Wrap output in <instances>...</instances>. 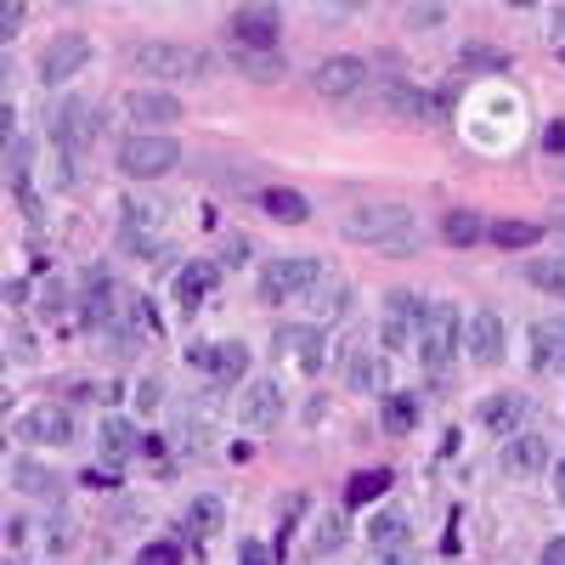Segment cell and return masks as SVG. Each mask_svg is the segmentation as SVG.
Instances as JSON below:
<instances>
[{
    "instance_id": "1",
    "label": "cell",
    "mask_w": 565,
    "mask_h": 565,
    "mask_svg": "<svg viewBox=\"0 0 565 565\" xmlns=\"http://www.w3.org/2000/svg\"><path fill=\"white\" fill-rule=\"evenodd\" d=\"M130 63L153 85H181V79H210L215 74V57L199 52V45H186V40H148L130 52Z\"/></svg>"
},
{
    "instance_id": "2",
    "label": "cell",
    "mask_w": 565,
    "mask_h": 565,
    "mask_svg": "<svg viewBox=\"0 0 565 565\" xmlns=\"http://www.w3.org/2000/svg\"><path fill=\"white\" fill-rule=\"evenodd\" d=\"M340 232L367 249H413V210L407 204H356Z\"/></svg>"
},
{
    "instance_id": "3",
    "label": "cell",
    "mask_w": 565,
    "mask_h": 565,
    "mask_svg": "<svg viewBox=\"0 0 565 565\" xmlns=\"http://www.w3.org/2000/svg\"><path fill=\"white\" fill-rule=\"evenodd\" d=\"M328 271H322V260H311V255H277V260H266L260 266V300L266 306H295V300H306L317 282H322Z\"/></svg>"
},
{
    "instance_id": "4",
    "label": "cell",
    "mask_w": 565,
    "mask_h": 565,
    "mask_svg": "<svg viewBox=\"0 0 565 565\" xmlns=\"http://www.w3.org/2000/svg\"><path fill=\"white\" fill-rule=\"evenodd\" d=\"M175 164H181V141H175V136H148V130H136L125 148H119V175H130V181L170 175Z\"/></svg>"
},
{
    "instance_id": "5",
    "label": "cell",
    "mask_w": 565,
    "mask_h": 565,
    "mask_svg": "<svg viewBox=\"0 0 565 565\" xmlns=\"http://www.w3.org/2000/svg\"><path fill=\"white\" fill-rule=\"evenodd\" d=\"M458 356V306L447 300H430V311H424V328H418V362L430 373H447Z\"/></svg>"
},
{
    "instance_id": "6",
    "label": "cell",
    "mask_w": 565,
    "mask_h": 565,
    "mask_svg": "<svg viewBox=\"0 0 565 565\" xmlns=\"http://www.w3.org/2000/svg\"><path fill=\"white\" fill-rule=\"evenodd\" d=\"M90 57H97V45H90V34H79V29H68V34H57L52 45L40 52V63H34V74H40V85H68Z\"/></svg>"
},
{
    "instance_id": "7",
    "label": "cell",
    "mask_w": 565,
    "mask_h": 565,
    "mask_svg": "<svg viewBox=\"0 0 565 565\" xmlns=\"http://www.w3.org/2000/svg\"><path fill=\"white\" fill-rule=\"evenodd\" d=\"M226 40H232V52L271 57V52H277V40H282V18H277L271 7H244V12H232Z\"/></svg>"
},
{
    "instance_id": "8",
    "label": "cell",
    "mask_w": 565,
    "mask_h": 565,
    "mask_svg": "<svg viewBox=\"0 0 565 565\" xmlns=\"http://www.w3.org/2000/svg\"><path fill=\"white\" fill-rule=\"evenodd\" d=\"M12 436L29 441V447H74V418H68V407H57V402H40V407H29V413L12 424Z\"/></svg>"
},
{
    "instance_id": "9",
    "label": "cell",
    "mask_w": 565,
    "mask_h": 565,
    "mask_svg": "<svg viewBox=\"0 0 565 565\" xmlns=\"http://www.w3.org/2000/svg\"><path fill=\"white\" fill-rule=\"evenodd\" d=\"M186 362H193L199 373H210V380H244L249 373V345L244 340H199L186 345Z\"/></svg>"
},
{
    "instance_id": "10",
    "label": "cell",
    "mask_w": 565,
    "mask_h": 565,
    "mask_svg": "<svg viewBox=\"0 0 565 565\" xmlns=\"http://www.w3.org/2000/svg\"><path fill=\"white\" fill-rule=\"evenodd\" d=\"M424 311H430V300H418L413 289H391V295H385V345H391V351L418 345Z\"/></svg>"
},
{
    "instance_id": "11",
    "label": "cell",
    "mask_w": 565,
    "mask_h": 565,
    "mask_svg": "<svg viewBox=\"0 0 565 565\" xmlns=\"http://www.w3.org/2000/svg\"><path fill=\"white\" fill-rule=\"evenodd\" d=\"M271 351L295 356L300 373H322V362H328V340H322L317 322H282L277 334H271Z\"/></svg>"
},
{
    "instance_id": "12",
    "label": "cell",
    "mask_w": 565,
    "mask_h": 565,
    "mask_svg": "<svg viewBox=\"0 0 565 565\" xmlns=\"http://www.w3.org/2000/svg\"><path fill=\"white\" fill-rule=\"evenodd\" d=\"M367 85V63L362 57H328L311 68V90L317 97H356V90Z\"/></svg>"
},
{
    "instance_id": "13",
    "label": "cell",
    "mask_w": 565,
    "mask_h": 565,
    "mask_svg": "<svg viewBox=\"0 0 565 565\" xmlns=\"http://www.w3.org/2000/svg\"><path fill=\"white\" fill-rule=\"evenodd\" d=\"M463 334H469V362H481V367L503 362V351H509V322H503L498 311H476Z\"/></svg>"
},
{
    "instance_id": "14",
    "label": "cell",
    "mask_w": 565,
    "mask_h": 565,
    "mask_svg": "<svg viewBox=\"0 0 565 565\" xmlns=\"http://www.w3.org/2000/svg\"><path fill=\"white\" fill-rule=\"evenodd\" d=\"M125 114L141 125V130H148V136H159L164 125H175L181 119V97H170V90H130V97H125Z\"/></svg>"
},
{
    "instance_id": "15",
    "label": "cell",
    "mask_w": 565,
    "mask_h": 565,
    "mask_svg": "<svg viewBox=\"0 0 565 565\" xmlns=\"http://www.w3.org/2000/svg\"><path fill=\"white\" fill-rule=\"evenodd\" d=\"M526 413H532V402H526L521 391H492V396L481 402V424H487L492 436H503V441H514V436H521Z\"/></svg>"
},
{
    "instance_id": "16",
    "label": "cell",
    "mask_w": 565,
    "mask_h": 565,
    "mask_svg": "<svg viewBox=\"0 0 565 565\" xmlns=\"http://www.w3.org/2000/svg\"><path fill=\"white\" fill-rule=\"evenodd\" d=\"M238 418L249 424V430H271V424L282 418V385H277V380H255V385H244Z\"/></svg>"
},
{
    "instance_id": "17",
    "label": "cell",
    "mask_w": 565,
    "mask_h": 565,
    "mask_svg": "<svg viewBox=\"0 0 565 565\" xmlns=\"http://www.w3.org/2000/svg\"><path fill=\"white\" fill-rule=\"evenodd\" d=\"M503 476H514V481H526V476H543L548 469V441L543 436H514V441H503Z\"/></svg>"
},
{
    "instance_id": "18",
    "label": "cell",
    "mask_w": 565,
    "mask_h": 565,
    "mask_svg": "<svg viewBox=\"0 0 565 565\" xmlns=\"http://www.w3.org/2000/svg\"><path fill=\"white\" fill-rule=\"evenodd\" d=\"M345 391H356V396L385 391V356L367 351V345H351L345 351Z\"/></svg>"
},
{
    "instance_id": "19",
    "label": "cell",
    "mask_w": 565,
    "mask_h": 565,
    "mask_svg": "<svg viewBox=\"0 0 565 565\" xmlns=\"http://www.w3.org/2000/svg\"><path fill=\"white\" fill-rule=\"evenodd\" d=\"M402 548H413L407 514H402V509H380V514L367 521V559H373V554H402Z\"/></svg>"
},
{
    "instance_id": "20",
    "label": "cell",
    "mask_w": 565,
    "mask_h": 565,
    "mask_svg": "<svg viewBox=\"0 0 565 565\" xmlns=\"http://www.w3.org/2000/svg\"><path fill=\"white\" fill-rule=\"evenodd\" d=\"M532 367L537 373H565V317H548L532 328Z\"/></svg>"
},
{
    "instance_id": "21",
    "label": "cell",
    "mask_w": 565,
    "mask_h": 565,
    "mask_svg": "<svg viewBox=\"0 0 565 565\" xmlns=\"http://www.w3.org/2000/svg\"><path fill=\"white\" fill-rule=\"evenodd\" d=\"M210 289H215V266H210V260H186V271H175V282H170V295H175V306H181L186 317L204 306Z\"/></svg>"
},
{
    "instance_id": "22",
    "label": "cell",
    "mask_w": 565,
    "mask_h": 565,
    "mask_svg": "<svg viewBox=\"0 0 565 565\" xmlns=\"http://www.w3.org/2000/svg\"><path fill=\"white\" fill-rule=\"evenodd\" d=\"M221 526H226V509H221V498H193V503L181 509V532L193 537V543L221 537Z\"/></svg>"
},
{
    "instance_id": "23",
    "label": "cell",
    "mask_w": 565,
    "mask_h": 565,
    "mask_svg": "<svg viewBox=\"0 0 565 565\" xmlns=\"http://www.w3.org/2000/svg\"><path fill=\"white\" fill-rule=\"evenodd\" d=\"M12 487L29 492V498H57V492H63L57 469H45L40 458H18V463H12Z\"/></svg>"
},
{
    "instance_id": "24",
    "label": "cell",
    "mask_w": 565,
    "mask_h": 565,
    "mask_svg": "<svg viewBox=\"0 0 565 565\" xmlns=\"http://www.w3.org/2000/svg\"><path fill=\"white\" fill-rule=\"evenodd\" d=\"M306 300H311V311H317V328H322V322H334V317H340V311L351 306V282L328 271V277L317 282V289H311Z\"/></svg>"
},
{
    "instance_id": "25",
    "label": "cell",
    "mask_w": 565,
    "mask_h": 565,
    "mask_svg": "<svg viewBox=\"0 0 565 565\" xmlns=\"http://www.w3.org/2000/svg\"><path fill=\"white\" fill-rule=\"evenodd\" d=\"M260 210H266L271 221H282V226H300V221H311V204L295 193V186H266V193H260Z\"/></svg>"
},
{
    "instance_id": "26",
    "label": "cell",
    "mask_w": 565,
    "mask_h": 565,
    "mask_svg": "<svg viewBox=\"0 0 565 565\" xmlns=\"http://www.w3.org/2000/svg\"><path fill=\"white\" fill-rule=\"evenodd\" d=\"M418 418H424V407H418V396H407V391H391V396L380 402V424H385L391 436L418 430Z\"/></svg>"
},
{
    "instance_id": "27",
    "label": "cell",
    "mask_w": 565,
    "mask_h": 565,
    "mask_svg": "<svg viewBox=\"0 0 565 565\" xmlns=\"http://www.w3.org/2000/svg\"><path fill=\"white\" fill-rule=\"evenodd\" d=\"M487 238H492L498 249H532V244L543 238V226H537V221H492Z\"/></svg>"
},
{
    "instance_id": "28",
    "label": "cell",
    "mask_w": 565,
    "mask_h": 565,
    "mask_svg": "<svg viewBox=\"0 0 565 565\" xmlns=\"http://www.w3.org/2000/svg\"><path fill=\"white\" fill-rule=\"evenodd\" d=\"M481 232H487V226H481L476 210H447V215H441V238H447L452 249H469V244L481 238Z\"/></svg>"
},
{
    "instance_id": "29",
    "label": "cell",
    "mask_w": 565,
    "mask_h": 565,
    "mask_svg": "<svg viewBox=\"0 0 565 565\" xmlns=\"http://www.w3.org/2000/svg\"><path fill=\"white\" fill-rule=\"evenodd\" d=\"M391 487V469H367V476H351L345 487V509H367V503H380Z\"/></svg>"
},
{
    "instance_id": "30",
    "label": "cell",
    "mask_w": 565,
    "mask_h": 565,
    "mask_svg": "<svg viewBox=\"0 0 565 565\" xmlns=\"http://www.w3.org/2000/svg\"><path fill=\"white\" fill-rule=\"evenodd\" d=\"M136 447H141V436H136L130 418H103V452L108 458H130Z\"/></svg>"
},
{
    "instance_id": "31",
    "label": "cell",
    "mask_w": 565,
    "mask_h": 565,
    "mask_svg": "<svg viewBox=\"0 0 565 565\" xmlns=\"http://www.w3.org/2000/svg\"><path fill=\"white\" fill-rule=\"evenodd\" d=\"M340 543H345V514H340V509H328L322 521L311 526V548H317V554H334Z\"/></svg>"
},
{
    "instance_id": "32",
    "label": "cell",
    "mask_w": 565,
    "mask_h": 565,
    "mask_svg": "<svg viewBox=\"0 0 565 565\" xmlns=\"http://www.w3.org/2000/svg\"><path fill=\"white\" fill-rule=\"evenodd\" d=\"M526 277L537 282V289H548V295H565V255H548V260L526 266Z\"/></svg>"
},
{
    "instance_id": "33",
    "label": "cell",
    "mask_w": 565,
    "mask_h": 565,
    "mask_svg": "<svg viewBox=\"0 0 565 565\" xmlns=\"http://www.w3.org/2000/svg\"><path fill=\"white\" fill-rule=\"evenodd\" d=\"M232 68H238V74H255V79H277V74H282V57H277V52H271V57L232 52Z\"/></svg>"
},
{
    "instance_id": "34",
    "label": "cell",
    "mask_w": 565,
    "mask_h": 565,
    "mask_svg": "<svg viewBox=\"0 0 565 565\" xmlns=\"http://www.w3.org/2000/svg\"><path fill=\"white\" fill-rule=\"evenodd\" d=\"M463 68H487V74H509V52H492V45H463Z\"/></svg>"
},
{
    "instance_id": "35",
    "label": "cell",
    "mask_w": 565,
    "mask_h": 565,
    "mask_svg": "<svg viewBox=\"0 0 565 565\" xmlns=\"http://www.w3.org/2000/svg\"><path fill=\"white\" fill-rule=\"evenodd\" d=\"M136 565H181V543H148L136 554Z\"/></svg>"
},
{
    "instance_id": "36",
    "label": "cell",
    "mask_w": 565,
    "mask_h": 565,
    "mask_svg": "<svg viewBox=\"0 0 565 565\" xmlns=\"http://www.w3.org/2000/svg\"><path fill=\"white\" fill-rule=\"evenodd\" d=\"M402 18H407V29H430V23H441V7H407Z\"/></svg>"
},
{
    "instance_id": "37",
    "label": "cell",
    "mask_w": 565,
    "mask_h": 565,
    "mask_svg": "<svg viewBox=\"0 0 565 565\" xmlns=\"http://www.w3.org/2000/svg\"><path fill=\"white\" fill-rule=\"evenodd\" d=\"M159 391H164L159 380H141V385H136V407H141V413H153V407H159Z\"/></svg>"
},
{
    "instance_id": "38",
    "label": "cell",
    "mask_w": 565,
    "mask_h": 565,
    "mask_svg": "<svg viewBox=\"0 0 565 565\" xmlns=\"http://www.w3.org/2000/svg\"><path fill=\"white\" fill-rule=\"evenodd\" d=\"M238 565H271V554H266V543H255V537H244V548H238Z\"/></svg>"
},
{
    "instance_id": "39",
    "label": "cell",
    "mask_w": 565,
    "mask_h": 565,
    "mask_svg": "<svg viewBox=\"0 0 565 565\" xmlns=\"http://www.w3.org/2000/svg\"><path fill=\"white\" fill-rule=\"evenodd\" d=\"M23 18H29L23 7H0V34H18V29H23Z\"/></svg>"
},
{
    "instance_id": "40",
    "label": "cell",
    "mask_w": 565,
    "mask_h": 565,
    "mask_svg": "<svg viewBox=\"0 0 565 565\" xmlns=\"http://www.w3.org/2000/svg\"><path fill=\"white\" fill-rule=\"evenodd\" d=\"M543 148H548V153H565V119H554V125L543 130Z\"/></svg>"
},
{
    "instance_id": "41",
    "label": "cell",
    "mask_w": 565,
    "mask_h": 565,
    "mask_svg": "<svg viewBox=\"0 0 565 565\" xmlns=\"http://www.w3.org/2000/svg\"><path fill=\"white\" fill-rule=\"evenodd\" d=\"M367 565H418V554H413V548H402V554H373Z\"/></svg>"
},
{
    "instance_id": "42",
    "label": "cell",
    "mask_w": 565,
    "mask_h": 565,
    "mask_svg": "<svg viewBox=\"0 0 565 565\" xmlns=\"http://www.w3.org/2000/svg\"><path fill=\"white\" fill-rule=\"evenodd\" d=\"M548 487H554V503H565V452L554 458V476H548Z\"/></svg>"
},
{
    "instance_id": "43",
    "label": "cell",
    "mask_w": 565,
    "mask_h": 565,
    "mask_svg": "<svg viewBox=\"0 0 565 565\" xmlns=\"http://www.w3.org/2000/svg\"><path fill=\"white\" fill-rule=\"evenodd\" d=\"M543 565H565V537H554V543L543 548Z\"/></svg>"
}]
</instances>
